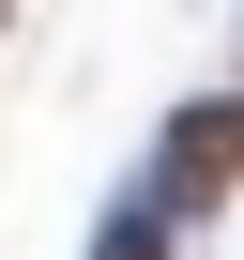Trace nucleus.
Here are the masks:
<instances>
[{"label":"nucleus","instance_id":"nucleus-1","mask_svg":"<svg viewBox=\"0 0 244 260\" xmlns=\"http://www.w3.org/2000/svg\"><path fill=\"white\" fill-rule=\"evenodd\" d=\"M244 184V107H183L168 122V169H153V214H214Z\"/></svg>","mask_w":244,"mask_h":260},{"label":"nucleus","instance_id":"nucleus-2","mask_svg":"<svg viewBox=\"0 0 244 260\" xmlns=\"http://www.w3.org/2000/svg\"><path fill=\"white\" fill-rule=\"evenodd\" d=\"M92 260H168V214H122V230H107Z\"/></svg>","mask_w":244,"mask_h":260}]
</instances>
